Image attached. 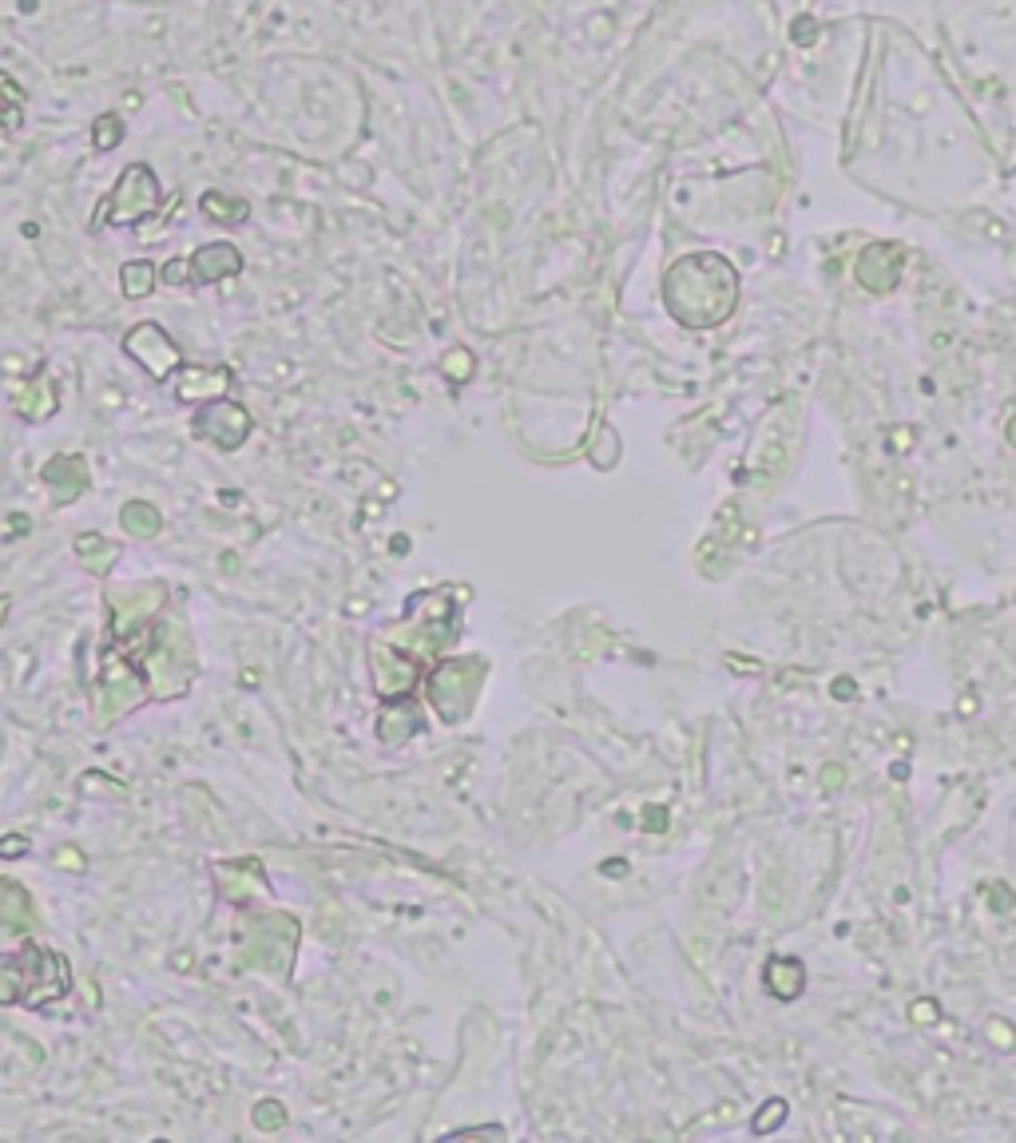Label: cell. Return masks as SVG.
Listing matches in <instances>:
<instances>
[{"label": "cell", "instance_id": "obj_1", "mask_svg": "<svg viewBox=\"0 0 1016 1143\" xmlns=\"http://www.w3.org/2000/svg\"><path fill=\"white\" fill-rule=\"evenodd\" d=\"M72 993V969L56 950L20 945L0 957V1005L44 1008Z\"/></svg>", "mask_w": 1016, "mask_h": 1143}, {"label": "cell", "instance_id": "obj_2", "mask_svg": "<svg viewBox=\"0 0 1016 1143\" xmlns=\"http://www.w3.org/2000/svg\"><path fill=\"white\" fill-rule=\"evenodd\" d=\"M159 207H164V187H159L156 171L147 164H127L116 187L99 199L92 227L96 231H104V227H136L144 219H151Z\"/></svg>", "mask_w": 1016, "mask_h": 1143}, {"label": "cell", "instance_id": "obj_3", "mask_svg": "<svg viewBox=\"0 0 1016 1143\" xmlns=\"http://www.w3.org/2000/svg\"><path fill=\"white\" fill-rule=\"evenodd\" d=\"M481 679H484L481 659H446V663H437L426 679L429 707L446 719V723L465 719L469 703H473L476 688H481Z\"/></svg>", "mask_w": 1016, "mask_h": 1143}, {"label": "cell", "instance_id": "obj_4", "mask_svg": "<svg viewBox=\"0 0 1016 1143\" xmlns=\"http://www.w3.org/2000/svg\"><path fill=\"white\" fill-rule=\"evenodd\" d=\"M191 429H195V437H199V441H207V445L231 453V449H239L242 441L251 437L254 417H251V409L242 406V401L214 398V401H203V406H199Z\"/></svg>", "mask_w": 1016, "mask_h": 1143}, {"label": "cell", "instance_id": "obj_5", "mask_svg": "<svg viewBox=\"0 0 1016 1143\" xmlns=\"http://www.w3.org/2000/svg\"><path fill=\"white\" fill-rule=\"evenodd\" d=\"M124 354L132 361H139V366H144L156 381L175 378V369H179V361H184V354H179L175 338L167 334L164 326H159V322H139V326L127 329Z\"/></svg>", "mask_w": 1016, "mask_h": 1143}, {"label": "cell", "instance_id": "obj_6", "mask_svg": "<svg viewBox=\"0 0 1016 1143\" xmlns=\"http://www.w3.org/2000/svg\"><path fill=\"white\" fill-rule=\"evenodd\" d=\"M167 600V588L164 584H147V588H119L107 596L112 604V628L119 636H132L144 620H151L159 611V604Z\"/></svg>", "mask_w": 1016, "mask_h": 1143}, {"label": "cell", "instance_id": "obj_7", "mask_svg": "<svg viewBox=\"0 0 1016 1143\" xmlns=\"http://www.w3.org/2000/svg\"><path fill=\"white\" fill-rule=\"evenodd\" d=\"M231 386V369L227 366H179L175 369V401L187 406H203V401L227 398Z\"/></svg>", "mask_w": 1016, "mask_h": 1143}, {"label": "cell", "instance_id": "obj_8", "mask_svg": "<svg viewBox=\"0 0 1016 1143\" xmlns=\"http://www.w3.org/2000/svg\"><path fill=\"white\" fill-rule=\"evenodd\" d=\"M40 481L49 489L52 504L64 508V504H72L87 489V461L80 453H56L49 465L40 469Z\"/></svg>", "mask_w": 1016, "mask_h": 1143}, {"label": "cell", "instance_id": "obj_9", "mask_svg": "<svg viewBox=\"0 0 1016 1143\" xmlns=\"http://www.w3.org/2000/svg\"><path fill=\"white\" fill-rule=\"evenodd\" d=\"M191 282L195 286H214V282H227L234 274H242V254L231 243H207L191 254Z\"/></svg>", "mask_w": 1016, "mask_h": 1143}, {"label": "cell", "instance_id": "obj_10", "mask_svg": "<svg viewBox=\"0 0 1016 1143\" xmlns=\"http://www.w3.org/2000/svg\"><path fill=\"white\" fill-rule=\"evenodd\" d=\"M417 683V663L406 651L374 648V688L386 699H401Z\"/></svg>", "mask_w": 1016, "mask_h": 1143}, {"label": "cell", "instance_id": "obj_11", "mask_svg": "<svg viewBox=\"0 0 1016 1143\" xmlns=\"http://www.w3.org/2000/svg\"><path fill=\"white\" fill-rule=\"evenodd\" d=\"M413 731H421V707L417 703H409L406 695L397 699H389L386 703V711H381V719H378V735H381V743H406Z\"/></svg>", "mask_w": 1016, "mask_h": 1143}, {"label": "cell", "instance_id": "obj_12", "mask_svg": "<svg viewBox=\"0 0 1016 1143\" xmlns=\"http://www.w3.org/2000/svg\"><path fill=\"white\" fill-rule=\"evenodd\" d=\"M12 409L24 421H44V417L56 413V389H52L49 378H36L29 386H12Z\"/></svg>", "mask_w": 1016, "mask_h": 1143}, {"label": "cell", "instance_id": "obj_13", "mask_svg": "<svg viewBox=\"0 0 1016 1143\" xmlns=\"http://www.w3.org/2000/svg\"><path fill=\"white\" fill-rule=\"evenodd\" d=\"M199 211L219 227H239V223L251 219V203L239 199V195H227V191H207L203 199H199Z\"/></svg>", "mask_w": 1016, "mask_h": 1143}, {"label": "cell", "instance_id": "obj_14", "mask_svg": "<svg viewBox=\"0 0 1016 1143\" xmlns=\"http://www.w3.org/2000/svg\"><path fill=\"white\" fill-rule=\"evenodd\" d=\"M76 560L80 568L92 572V576H104V572H112V564L119 560V548L112 541H104L99 533H84L76 536Z\"/></svg>", "mask_w": 1016, "mask_h": 1143}, {"label": "cell", "instance_id": "obj_15", "mask_svg": "<svg viewBox=\"0 0 1016 1143\" xmlns=\"http://www.w3.org/2000/svg\"><path fill=\"white\" fill-rule=\"evenodd\" d=\"M119 524H124L127 536L151 541V536H159V528H164V516H159V508L151 501H127L124 513H119Z\"/></svg>", "mask_w": 1016, "mask_h": 1143}, {"label": "cell", "instance_id": "obj_16", "mask_svg": "<svg viewBox=\"0 0 1016 1143\" xmlns=\"http://www.w3.org/2000/svg\"><path fill=\"white\" fill-rule=\"evenodd\" d=\"M0 925H9V930H29L32 925V905L24 885L0 882Z\"/></svg>", "mask_w": 1016, "mask_h": 1143}, {"label": "cell", "instance_id": "obj_17", "mask_svg": "<svg viewBox=\"0 0 1016 1143\" xmlns=\"http://www.w3.org/2000/svg\"><path fill=\"white\" fill-rule=\"evenodd\" d=\"M156 262L147 259H132L119 266V286H124V298H147V294L156 291Z\"/></svg>", "mask_w": 1016, "mask_h": 1143}, {"label": "cell", "instance_id": "obj_18", "mask_svg": "<svg viewBox=\"0 0 1016 1143\" xmlns=\"http://www.w3.org/2000/svg\"><path fill=\"white\" fill-rule=\"evenodd\" d=\"M24 124V87L0 72V127H20Z\"/></svg>", "mask_w": 1016, "mask_h": 1143}, {"label": "cell", "instance_id": "obj_19", "mask_svg": "<svg viewBox=\"0 0 1016 1143\" xmlns=\"http://www.w3.org/2000/svg\"><path fill=\"white\" fill-rule=\"evenodd\" d=\"M119 144H124V119L112 116V112L96 116V124H92V147H96V151H112V147Z\"/></svg>", "mask_w": 1016, "mask_h": 1143}, {"label": "cell", "instance_id": "obj_20", "mask_svg": "<svg viewBox=\"0 0 1016 1143\" xmlns=\"http://www.w3.org/2000/svg\"><path fill=\"white\" fill-rule=\"evenodd\" d=\"M254 1128H259V1132H282V1128H286V1108H282L279 1100L254 1104Z\"/></svg>", "mask_w": 1016, "mask_h": 1143}, {"label": "cell", "instance_id": "obj_21", "mask_svg": "<svg viewBox=\"0 0 1016 1143\" xmlns=\"http://www.w3.org/2000/svg\"><path fill=\"white\" fill-rule=\"evenodd\" d=\"M473 369H476V361H473V354H469V349H453V354L441 361V374H446V378H453V381H469V378H473Z\"/></svg>", "mask_w": 1016, "mask_h": 1143}, {"label": "cell", "instance_id": "obj_22", "mask_svg": "<svg viewBox=\"0 0 1016 1143\" xmlns=\"http://www.w3.org/2000/svg\"><path fill=\"white\" fill-rule=\"evenodd\" d=\"M164 282H167V286H187V282H191V262H167V266H164Z\"/></svg>", "mask_w": 1016, "mask_h": 1143}, {"label": "cell", "instance_id": "obj_23", "mask_svg": "<svg viewBox=\"0 0 1016 1143\" xmlns=\"http://www.w3.org/2000/svg\"><path fill=\"white\" fill-rule=\"evenodd\" d=\"M29 850H32V842L24 838V833H9V838H0V858H12V853H20V858H24Z\"/></svg>", "mask_w": 1016, "mask_h": 1143}, {"label": "cell", "instance_id": "obj_24", "mask_svg": "<svg viewBox=\"0 0 1016 1143\" xmlns=\"http://www.w3.org/2000/svg\"><path fill=\"white\" fill-rule=\"evenodd\" d=\"M52 862L60 866V870H84V853H76L72 846H64V850H56V858Z\"/></svg>", "mask_w": 1016, "mask_h": 1143}, {"label": "cell", "instance_id": "obj_25", "mask_svg": "<svg viewBox=\"0 0 1016 1143\" xmlns=\"http://www.w3.org/2000/svg\"><path fill=\"white\" fill-rule=\"evenodd\" d=\"M9 596H0V623H4V616H9Z\"/></svg>", "mask_w": 1016, "mask_h": 1143}, {"label": "cell", "instance_id": "obj_26", "mask_svg": "<svg viewBox=\"0 0 1016 1143\" xmlns=\"http://www.w3.org/2000/svg\"><path fill=\"white\" fill-rule=\"evenodd\" d=\"M1013 441H1016V426H1013Z\"/></svg>", "mask_w": 1016, "mask_h": 1143}]
</instances>
